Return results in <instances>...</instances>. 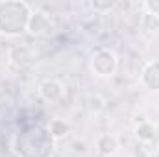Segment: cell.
<instances>
[{"label": "cell", "instance_id": "obj_4", "mask_svg": "<svg viewBox=\"0 0 159 157\" xmlns=\"http://www.w3.org/2000/svg\"><path fill=\"white\" fill-rule=\"evenodd\" d=\"M54 28V17L44 11V9H34L30 22H28V34L34 37H43L46 34H50Z\"/></svg>", "mask_w": 159, "mask_h": 157}, {"label": "cell", "instance_id": "obj_13", "mask_svg": "<svg viewBox=\"0 0 159 157\" xmlns=\"http://www.w3.org/2000/svg\"><path fill=\"white\" fill-rule=\"evenodd\" d=\"M141 7L146 11V15H152V17L159 19V0H146L141 4Z\"/></svg>", "mask_w": 159, "mask_h": 157}, {"label": "cell", "instance_id": "obj_3", "mask_svg": "<svg viewBox=\"0 0 159 157\" xmlns=\"http://www.w3.org/2000/svg\"><path fill=\"white\" fill-rule=\"evenodd\" d=\"M119 69V57L109 48H98L89 57V70L96 78H111Z\"/></svg>", "mask_w": 159, "mask_h": 157}, {"label": "cell", "instance_id": "obj_1", "mask_svg": "<svg viewBox=\"0 0 159 157\" xmlns=\"http://www.w3.org/2000/svg\"><path fill=\"white\" fill-rule=\"evenodd\" d=\"M11 152L17 157H52L56 152V141L46 126L28 124L13 133Z\"/></svg>", "mask_w": 159, "mask_h": 157}, {"label": "cell", "instance_id": "obj_2", "mask_svg": "<svg viewBox=\"0 0 159 157\" xmlns=\"http://www.w3.org/2000/svg\"><path fill=\"white\" fill-rule=\"evenodd\" d=\"M30 4L22 0H2L0 2V35L20 37L28 34V22L32 17Z\"/></svg>", "mask_w": 159, "mask_h": 157}, {"label": "cell", "instance_id": "obj_12", "mask_svg": "<svg viewBox=\"0 0 159 157\" xmlns=\"http://www.w3.org/2000/svg\"><path fill=\"white\" fill-rule=\"evenodd\" d=\"M89 6L96 13H109L119 6V2L117 0H93V2H89Z\"/></svg>", "mask_w": 159, "mask_h": 157}, {"label": "cell", "instance_id": "obj_8", "mask_svg": "<svg viewBox=\"0 0 159 157\" xmlns=\"http://www.w3.org/2000/svg\"><path fill=\"white\" fill-rule=\"evenodd\" d=\"M120 150L119 139L113 133H100L96 139V152L102 157H115Z\"/></svg>", "mask_w": 159, "mask_h": 157}, {"label": "cell", "instance_id": "obj_11", "mask_svg": "<svg viewBox=\"0 0 159 157\" xmlns=\"http://www.w3.org/2000/svg\"><path fill=\"white\" fill-rule=\"evenodd\" d=\"M87 109L91 115H98L106 109V98L102 94H91L87 98Z\"/></svg>", "mask_w": 159, "mask_h": 157}, {"label": "cell", "instance_id": "obj_9", "mask_svg": "<svg viewBox=\"0 0 159 157\" xmlns=\"http://www.w3.org/2000/svg\"><path fill=\"white\" fill-rule=\"evenodd\" d=\"M156 133H157V128L152 120H141L139 124H135L133 128V135L137 137L139 142L143 144H148L156 139Z\"/></svg>", "mask_w": 159, "mask_h": 157}, {"label": "cell", "instance_id": "obj_7", "mask_svg": "<svg viewBox=\"0 0 159 157\" xmlns=\"http://www.w3.org/2000/svg\"><path fill=\"white\" fill-rule=\"evenodd\" d=\"M141 85L152 92H159V61H148L141 70Z\"/></svg>", "mask_w": 159, "mask_h": 157}, {"label": "cell", "instance_id": "obj_6", "mask_svg": "<svg viewBox=\"0 0 159 157\" xmlns=\"http://www.w3.org/2000/svg\"><path fill=\"white\" fill-rule=\"evenodd\" d=\"M34 59V54L30 50V46L26 44H15L7 50V61L9 65H13L15 69H24L32 63Z\"/></svg>", "mask_w": 159, "mask_h": 157}, {"label": "cell", "instance_id": "obj_14", "mask_svg": "<svg viewBox=\"0 0 159 157\" xmlns=\"http://www.w3.org/2000/svg\"><path fill=\"white\" fill-rule=\"evenodd\" d=\"M131 157H150V152H148L144 146H137V148H133Z\"/></svg>", "mask_w": 159, "mask_h": 157}, {"label": "cell", "instance_id": "obj_5", "mask_svg": "<svg viewBox=\"0 0 159 157\" xmlns=\"http://www.w3.org/2000/svg\"><path fill=\"white\" fill-rule=\"evenodd\" d=\"M37 91H39V96L44 102L54 104V102H59V100L63 98V94H65V85L56 78H46L39 83V89H37Z\"/></svg>", "mask_w": 159, "mask_h": 157}, {"label": "cell", "instance_id": "obj_10", "mask_svg": "<svg viewBox=\"0 0 159 157\" xmlns=\"http://www.w3.org/2000/svg\"><path fill=\"white\" fill-rule=\"evenodd\" d=\"M46 129L50 131V135L54 137V141L57 142V141H61V139H65L69 133H70V124L65 120V118H52L48 124H46Z\"/></svg>", "mask_w": 159, "mask_h": 157}]
</instances>
